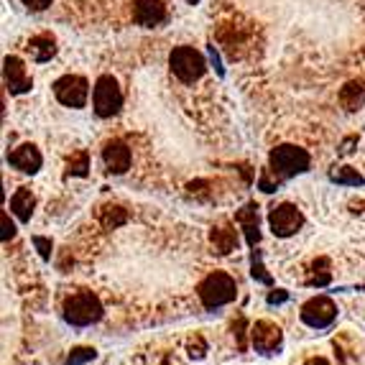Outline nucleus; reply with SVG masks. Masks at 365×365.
Wrapping results in <instances>:
<instances>
[{"label": "nucleus", "mask_w": 365, "mask_h": 365, "mask_svg": "<svg viewBox=\"0 0 365 365\" xmlns=\"http://www.w3.org/2000/svg\"><path fill=\"white\" fill-rule=\"evenodd\" d=\"M34 207H36V197L29 187L16 189V195L11 197V212L21 220V222H29L31 215H34Z\"/></svg>", "instance_id": "obj_16"}, {"label": "nucleus", "mask_w": 365, "mask_h": 365, "mask_svg": "<svg viewBox=\"0 0 365 365\" xmlns=\"http://www.w3.org/2000/svg\"><path fill=\"white\" fill-rule=\"evenodd\" d=\"M250 279L263 284V287H274V276L268 274V268L263 266L261 250L258 248H250Z\"/></svg>", "instance_id": "obj_22"}, {"label": "nucleus", "mask_w": 365, "mask_h": 365, "mask_svg": "<svg viewBox=\"0 0 365 365\" xmlns=\"http://www.w3.org/2000/svg\"><path fill=\"white\" fill-rule=\"evenodd\" d=\"M235 222L240 225V230H243L248 248H258V243H261V217H258L256 202H248L243 210H237Z\"/></svg>", "instance_id": "obj_12"}, {"label": "nucleus", "mask_w": 365, "mask_h": 365, "mask_svg": "<svg viewBox=\"0 0 365 365\" xmlns=\"http://www.w3.org/2000/svg\"><path fill=\"white\" fill-rule=\"evenodd\" d=\"M307 287L312 289H324L332 284V263H329V258H317L314 263L309 266V274H307Z\"/></svg>", "instance_id": "obj_18"}, {"label": "nucleus", "mask_w": 365, "mask_h": 365, "mask_svg": "<svg viewBox=\"0 0 365 365\" xmlns=\"http://www.w3.org/2000/svg\"><path fill=\"white\" fill-rule=\"evenodd\" d=\"M187 3H189V6H195V3H200V0H187Z\"/></svg>", "instance_id": "obj_33"}, {"label": "nucleus", "mask_w": 365, "mask_h": 365, "mask_svg": "<svg viewBox=\"0 0 365 365\" xmlns=\"http://www.w3.org/2000/svg\"><path fill=\"white\" fill-rule=\"evenodd\" d=\"M98 220L105 230H115V227L128 222V210L120 207V205H103L98 210Z\"/></svg>", "instance_id": "obj_19"}, {"label": "nucleus", "mask_w": 365, "mask_h": 365, "mask_svg": "<svg viewBox=\"0 0 365 365\" xmlns=\"http://www.w3.org/2000/svg\"><path fill=\"white\" fill-rule=\"evenodd\" d=\"M245 327H248V322H245V317H240L235 324H232V335H235V340H237V350L240 353H245Z\"/></svg>", "instance_id": "obj_28"}, {"label": "nucleus", "mask_w": 365, "mask_h": 365, "mask_svg": "<svg viewBox=\"0 0 365 365\" xmlns=\"http://www.w3.org/2000/svg\"><path fill=\"white\" fill-rule=\"evenodd\" d=\"M169 67L171 74L184 82V85H195L197 79H202L205 69H207V61L195 46H177V49L169 54Z\"/></svg>", "instance_id": "obj_4"}, {"label": "nucleus", "mask_w": 365, "mask_h": 365, "mask_svg": "<svg viewBox=\"0 0 365 365\" xmlns=\"http://www.w3.org/2000/svg\"><path fill=\"white\" fill-rule=\"evenodd\" d=\"M279 187H281V182L271 174V171H268V166H266V169L261 171V179H258V189L266 192V195H271V192H276Z\"/></svg>", "instance_id": "obj_26"}, {"label": "nucleus", "mask_w": 365, "mask_h": 365, "mask_svg": "<svg viewBox=\"0 0 365 365\" xmlns=\"http://www.w3.org/2000/svg\"><path fill=\"white\" fill-rule=\"evenodd\" d=\"M268 225H271V232H274L276 237H292L304 225V215H302V210H299L297 205L284 202V205L271 207V212H268Z\"/></svg>", "instance_id": "obj_7"}, {"label": "nucleus", "mask_w": 365, "mask_h": 365, "mask_svg": "<svg viewBox=\"0 0 365 365\" xmlns=\"http://www.w3.org/2000/svg\"><path fill=\"white\" fill-rule=\"evenodd\" d=\"M61 317H64V322L72 324V327H90V324H98L105 317V307L98 294L77 292L64 299Z\"/></svg>", "instance_id": "obj_1"}, {"label": "nucleus", "mask_w": 365, "mask_h": 365, "mask_svg": "<svg viewBox=\"0 0 365 365\" xmlns=\"http://www.w3.org/2000/svg\"><path fill=\"white\" fill-rule=\"evenodd\" d=\"M3 243H8V240H13L16 237V225L11 222V217H8V212H3Z\"/></svg>", "instance_id": "obj_30"}, {"label": "nucleus", "mask_w": 365, "mask_h": 365, "mask_svg": "<svg viewBox=\"0 0 365 365\" xmlns=\"http://www.w3.org/2000/svg\"><path fill=\"white\" fill-rule=\"evenodd\" d=\"M26 51L34 61H49L56 54V38L51 34H38L29 41Z\"/></svg>", "instance_id": "obj_17"}, {"label": "nucleus", "mask_w": 365, "mask_h": 365, "mask_svg": "<svg viewBox=\"0 0 365 365\" xmlns=\"http://www.w3.org/2000/svg\"><path fill=\"white\" fill-rule=\"evenodd\" d=\"M8 164H11L13 169L24 171V174H36L43 164V156L34 143H24V146L13 148V151L8 153Z\"/></svg>", "instance_id": "obj_13"}, {"label": "nucleus", "mask_w": 365, "mask_h": 365, "mask_svg": "<svg viewBox=\"0 0 365 365\" xmlns=\"http://www.w3.org/2000/svg\"><path fill=\"white\" fill-rule=\"evenodd\" d=\"M197 297H200V302H202L205 309L215 312V309H220V307L235 302L237 284L230 274H225V271H212V274H207L200 281V287H197Z\"/></svg>", "instance_id": "obj_2"}, {"label": "nucleus", "mask_w": 365, "mask_h": 365, "mask_svg": "<svg viewBox=\"0 0 365 365\" xmlns=\"http://www.w3.org/2000/svg\"><path fill=\"white\" fill-rule=\"evenodd\" d=\"M304 365H329V363H327V360H324V358H309Z\"/></svg>", "instance_id": "obj_32"}, {"label": "nucleus", "mask_w": 365, "mask_h": 365, "mask_svg": "<svg viewBox=\"0 0 365 365\" xmlns=\"http://www.w3.org/2000/svg\"><path fill=\"white\" fill-rule=\"evenodd\" d=\"M266 302L271 307H274V304H284V302H289V292H287V289H274V292H268Z\"/></svg>", "instance_id": "obj_29"}, {"label": "nucleus", "mask_w": 365, "mask_h": 365, "mask_svg": "<svg viewBox=\"0 0 365 365\" xmlns=\"http://www.w3.org/2000/svg\"><path fill=\"white\" fill-rule=\"evenodd\" d=\"M3 77H6V90L11 95H24V92L31 90V74L26 69V64L19 59V56H6L3 59Z\"/></svg>", "instance_id": "obj_10"}, {"label": "nucleus", "mask_w": 365, "mask_h": 365, "mask_svg": "<svg viewBox=\"0 0 365 365\" xmlns=\"http://www.w3.org/2000/svg\"><path fill=\"white\" fill-rule=\"evenodd\" d=\"M302 322L312 329H327L337 319V307L329 297H312L302 304Z\"/></svg>", "instance_id": "obj_8"}, {"label": "nucleus", "mask_w": 365, "mask_h": 365, "mask_svg": "<svg viewBox=\"0 0 365 365\" xmlns=\"http://www.w3.org/2000/svg\"><path fill=\"white\" fill-rule=\"evenodd\" d=\"M54 98L67 108H85L90 98V82L79 74H64L54 82Z\"/></svg>", "instance_id": "obj_6"}, {"label": "nucleus", "mask_w": 365, "mask_h": 365, "mask_svg": "<svg viewBox=\"0 0 365 365\" xmlns=\"http://www.w3.org/2000/svg\"><path fill=\"white\" fill-rule=\"evenodd\" d=\"M358 292H365V284H363V287H358Z\"/></svg>", "instance_id": "obj_34"}, {"label": "nucleus", "mask_w": 365, "mask_h": 365, "mask_svg": "<svg viewBox=\"0 0 365 365\" xmlns=\"http://www.w3.org/2000/svg\"><path fill=\"white\" fill-rule=\"evenodd\" d=\"M340 103H342V108H345V110L363 108V103H365V82H360V79L347 82V85L340 90Z\"/></svg>", "instance_id": "obj_20"}, {"label": "nucleus", "mask_w": 365, "mask_h": 365, "mask_svg": "<svg viewBox=\"0 0 365 365\" xmlns=\"http://www.w3.org/2000/svg\"><path fill=\"white\" fill-rule=\"evenodd\" d=\"M312 158L304 148L292 146V143H284V146H276L274 151L268 153V171L274 174L279 182H287V179L297 177V174H304L309 171Z\"/></svg>", "instance_id": "obj_3"}, {"label": "nucleus", "mask_w": 365, "mask_h": 365, "mask_svg": "<svg viewBox=\"0 0 365 365\" xmlns=\"http://www.w3.org/2000/svg\"><path fill=\"white\" fill-rule=\"evenodd\" d=\"M187 355L192 360H202L205 355H207V342H205V337L202 335H192L187 340Z\"/></svg>", "instance_id": "obj_25"}, {"label": "nucleus", "mask_w": 365, "mask_h": 365, "mask_svg": "<svg viewBox=\"0 0 365 365\" xmlns=\"http://www.w3.org/2000/svg\"><path fill=\"white\" fill-rule=\"evenodd\" d=\"M210 243H212L217 256H227L232 250H237V230L230 225H215L210 230Z\"/></svg>", "instance_id": "obj_15"}, {"label": "nucleus", "mask_w": 365, "mask_h": 365, "mask_svg": "<svg viewBox=\"0 0 365 365\" xmlns=\"http://www.w3.org/2000/svg\"><path fill=\"white\" fill-rule=\"evenodd\" d=\"M29 11H34V13H41V11H46V8L51 6V0H21Z\"/></svg>", "instance_id": "obj_31"}, {"label": "nucleus", "mask_w": 365, "mask_h": 365, "mask_svg": "<svg viewBox=\"0 0 365 365\" xmlns=\"http://www.w3.org/2000/svg\"><path fill=\"white\" fill-rule=\"evenodd\" d=\"M329 179L335 184H342V187H363L365 184V177L353 166H337L329 171Z\"/></svg>", "instance_id": "obj_21"}, {"label": "nucleus", "mask_w": 365, "mask_h": 365, "mask_svg": "<svg viewBox=\"0 0 365 365\" xmlns=\"http://www.w3.org/2000/svg\"><path fill=\"white\" fill-rule=\"evenodd\" d=\"M31 243L36 245V250H38V256H41V261H49V258H51V248H54V243H51V237L34 235V237H31Z\"/></svg>", "instance_id": "obj_27"}, {"label": "nucleus", "mask_w": 365, "mask_h": 365, "mask_svg": "<svg viewBox=\"0 0 365 365\" xmlns=\"http://www.w3.org/2000/svg\"><path fill=\"white\" fill-rule=\"evenodd\" d=\"M92 105H95V113L98 118H113L120 113L123 108V92L118 87L115 77L110 74H103L95 85V92H92Z\"/></svg>", "instance_id": "obj_5"}, {"label": "nucleus", "mask_w": 365, "mask_h": 365, "mask_svg": "<svg viewBox=\"0 0 365 365\" xmlns=\"http://www.w3.org/2000/svg\"><path fill=\"white\" fill-rule=\"evenodd\" d=\"M95 358H98V350H95V347H74L64 365H87Z\"/></svg>", "instance_id": "obj_24"}, {"label": "nucleus", "mask_w": 365, "mask_h": 365, "mask_svg": "<svg viewBox=\"0 0 365 365\" xmlns=\"http://www.w3.org/2000/svg\"><path fill=\"white\" fill-rule=\"evenodd\" d=\"M166 8L161 0H133V21L143 29H153V26L164 24Z\"/></svg>", "instance_id": "obj_14"}, {"label": "nucleus", "mask_w": 365, "mask_h": 365, "mask_svg": "<svg viewBox=\"0 0 365 365\" xmlns=\"http://www.w3.org/2000/svg\"><path fill=\"white\" fill-rule=\"evenodd\" d=\"M103 161L108 166L110 174H125L130 169V161H133V153L130 148L123 143V140L113 138L103 146Z\"/></svg>", "instance_id": "obj_11"}, {"label": "nucleus", "mask_w": 365, "mask_h": 365, "mask_svg": "<svg viewBox=\"0 0 365 365\" xmlns=\"http://www.w3.org/2000/svg\"><path fill=\"white\" fill-rule=\"evenodd\" d=\"M250 345L256 347V353L261 355H274L284 345V332L276 322L271 319H258L253 327H250Z\"/></svg>", "instance_id": "obj_9"}, {"label": "nucleus", "mask_w": 365, "mask_h": 365, "mask_svg": "<svg viewBox=\"0 0 365 365\" xmlns=\"http://www.w3.org/2000/svg\"><path fill=\"white\" fill-rule=\"evenodd\" d=\"M90 171V153L87 151H77L69 156L67 161V174L69 177H87Z\"/></svg>", "instance_id": "obj_23"}]
</instances>
